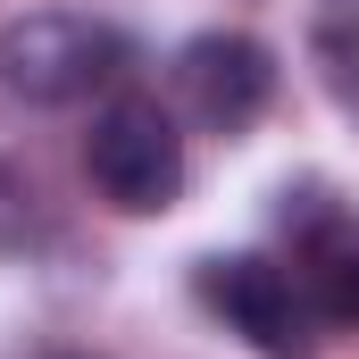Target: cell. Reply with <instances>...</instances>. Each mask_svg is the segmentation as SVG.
Returning a JSON list of instances; mask_svg holds the SVG:
<instances>
[{"instance_id":"cell-3","label":"cell","mask_w":359,"mask_h":359,"mask_svg":"<svg viewBox=\"0 0 359 359\" xmlns=\"http://www.w3.org/2000/svg\"><path fill=\"white\" fill-rule=\"evenodd\" d=\"M84 176H92V192H100L109 209H126V217L176 209V192H184V134H176V117H168L159 100H142V92L109 100V109L92 117V134H84Z\"/></svg>"},{"instance_id":"cell-8","label":"cell","mask_w":359,"mask_h":359,"mask_svg":"<svg viewBox=\"0 0 359 359\" xmlns=\"http://www.w3.org/2000/svg\"><path fill=\"white\" fill-rule=\"evenodd\" d=\"M42 359H84V351H42Z\"/></svg>"},{"instance_id":"cell-4","label":"cell","mask_w":359,"mask_h":359,"mask_svg":"<svg viewBox=\"0 0 359 359\" xmlns=\"http://www.w3.org/2000/svg\"><path fill=\"white\" fill-rule=\"evenodd\" d=\"M176 92H184V109H192V126L243 134V126L276 100V59H268V42L217 25V34H192L176 50Z\"/></svg>"},{"instance_id":"cell-7","label":"cell","mask_w":359,"mask_h":359,"mask_svg":"<svg viewBox=\"0 0 359 359\" xmlns=\"http://www.w3.org/2000/svg\"><path fill=\"white\" fill-rule=\"evenodd\" d=\"M34 226H42V209H34V184H25L8 159H0V251H25V243H34Z\"/></svg>"},{"instance_id":"cell-1","label":"cell","mask_w":359,"mask_h":359,"mask_svg":"<svg viewBox=\"0 0 359 359\" xmlns=\"http://www.w3.org/2000/svg\"><path fill=\"white\" fill-rule=\"evenodd\" d=\"M126 76V34L76 17V8H42V17H17L0 34V92L34 100V109H67L92 100Z\"/></svg>"},{"instance_id":"cell-6","label":"cell","mask_w":359,"mask_h":359,"mask_svg":"<svg viewBox=\"0 0 359 359\" xmlns=\"http://www.w3.org/2000/svg\"><path fill=\"white\" fill-rule=\"evenodd\" d=\"M309 59H318V76L326 92L359 109V0H318V17H309Z\"/></svg>"},{"instance_id":"cell-5","label":"cell","mask_w":359,"mask_h":359,"mask_svg":"<svg viewBox=\"0 0 359 359\" xmlns=\"http://www.w3.org/2000/svg\"><path fill=\"white\" fill-rule=\"evenodd\" d=\"M284 226H292V276L318 301L326 334L334 326H359V217L309 201V209H284Z\"/></svg>"},{"instance_id":"cell-2","label":"cell","mask_w":359,"mask_h":359,"mask_svg":"<svg viewBox=\"0 0 359 359\" xmlns=\"http://www.w3.org/2000/svg\"><path fill=\"white\" fill-rule=\"evenodd\" d=\"M192 292H201V309H209L226 334H243L259 359H318V343H326V318H318V301L301 292V276L259 259V251L201 259V268H192Z\"/></svg>"}]
</instances>
